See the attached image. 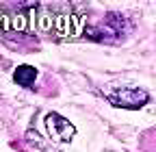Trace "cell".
Listing matches in <instances>:
<instances>
[{
	"mask_svg": "<svg viewBox=\"0 0 156 152\" xmlns=\"http://www.w3.org/2000/svg\"><path fill=\"white\" fill-rule=\"evenodd\" d=\"M44 124H46V132H48V135H50L54 141H63V143H67V141H72L74 135H76L74 124H72L67 118L58 115V113H48L46 120H44Z\"/></svg>",
	"mask_w": 156,
	"mask_h": 152,
	"instance_id": "cell-2",
	"label": "cell"
},
{
	"mask_svg": "<svg viewBox=\"0 0 156 152\" xmlns=\"http://www.w3.org/2000/svg\"><path fill=\"white\" fill-rule=\"evenodd\" d=\"M35 78H37V70L33 65H17L15 72H13V81L20 87H33Z\"/></svg>",
	"mask_w": 156,
	"mask_h": 152,
	"instance_id": "cell-3",
	"label": "cell"
},
{
	"mask_svg": "<svg viewBox=\"0 0 156 152\" xmlns=\"http://www.w3.org/2000/svg\"><path fill=\"white\" fill-rule=\"evenodd\" d=\"M108 102L113 107H119V109H130V111H136L147 104L150 100V93L141 87H117L115 91L108 93Z\"/></svg>",
	"mask_w": 156,
	"mask_h": 152,
	"instance_id": "cell-1",
	"label": "cell"
}]
</instances>
